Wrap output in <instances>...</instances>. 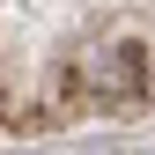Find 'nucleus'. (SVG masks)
I'll list each match as a JSON object with an SVG mask.
<instances>
[{"label": "nucleus", "instance_id": "1", "mask_svg": "<svg viewBox=\"0 0 155 155\" xmlns=\"http://www.w3.org/2000/svg\"><path fill=\"white\" fill-rule=\"evenodd\" d=\"M74 89L96 96V104H148V96H155L148 52H140V45H96V59L74 74Z\"/></svg>", "mask_w": 155, "mask_h": 155}]
</instances>
